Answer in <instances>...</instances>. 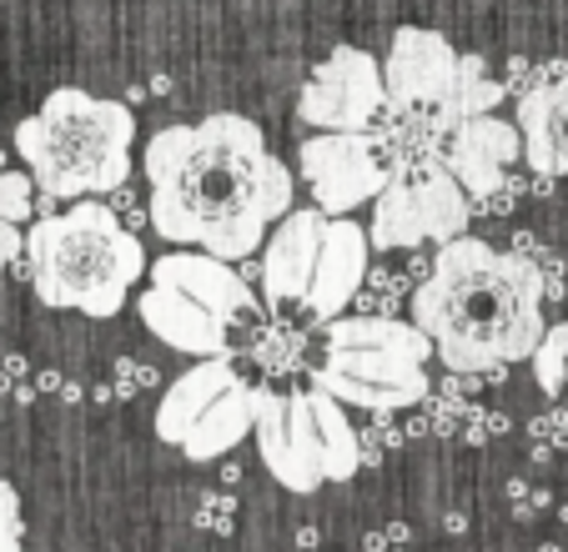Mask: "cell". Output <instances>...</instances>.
Wrapping results in <instances>:
<instances>
[{
  "label": "cell",
  "instance_id": "6da1fadb",
  "mask_svg": "<svg viewBox=\"0 0 568 552\" xmlns=\"http://www.w3.org/2000/svg\"><path fill=\"white\" fill-rule=\"evenodd\" d=\"M151 226L176 246L247 262L272 222L292 212V171L272 156L257 121L216 111L202 126H166L146 141Z\"/></svg>",
  "mask_w": 568,
  "mask_h": 552
},
{
  "label": "cell",
  "instance_id": "7a4b0ae2",
  "mask_svg": "<svg viewBox=\"0 0 568 552\" xmlns=\"http://www.w3.org/2000/svg\"><path fill=\"white\" fill-rule=\"evenodd\" d=\"M544 272L524 256L498 252L483 236L443 242L433 272L413 292V321L433 337V357L448 372H468L483 382L534 357L544 341Z\"/></svg>",
  "mask_w": 568,
  "mask_h": 552
},
{
  "label": "cell",
  "instance_id": "3957f363",
  "mask_svg": "<svg viewBox=\"0 0 568 552\" xmlns=\"http://www.w3.org/2000/svg\"><path fill=\"white\" fill-rule=\"evenodd\" d=\"M26 266L45 307L106 321L126 307L136 276L146 272V252L106 202H75L26 232Z\"/></svg>",
  "mask_w": 568,
  "mask_h": 552
},
{
  "label": "cell",
  "instance_id": "277c9868",
  "mask_svg": "<svg viewBox=\"0 0 568 552\" xmlns=\"http://www.w3.org/2000/svg\"><path fill=\"white\" fill-rule=\"evenodd\" d=\"M136 116L121 101H101L81 85H61L36 116L16 126V156L26 161L36 192L51 202L111 196L131 176Z\"/></svg>",
  "mask_w": 568,
  "mask_h": 552
},
{
  "label": "cell",
  "instance_id": "5b68a950",
  "mask_svg": "<svg viewBox=\"0 0 568 552\" xmlns=\"http://www.w3.org/2000/svg\"><path fill=\"white\" fill-rule=\"evenodd\" d=\"M468 222H473V196L453 181L448 166H438L418 181H397V176L387 181V192L373 202L367 242H373V252L458 242V236H468Z\"/></svg>",
  "mask_w": 568,
  "mask_h": 552
},
{
  "label": "cell",
  "instance_id": "8992f818",
  "mask_svg": "<svg viewBox=\"0 0 568 552\" xmlns=\"http://www.w3.org/2000/svg\"><path fill=\"white\" fill-rule=\"evenodd\" d=\"M383 111H387L383 61L367 55L363 45H337L307 75L297 96V116L317 131H357V136H367Z\"/></svg>",
  "mask_w": 568,
  "mask_h": 552
},
{
  "label": "cell",
  "instance_id": "52a82bcc",
  "mask_svg": "<svg viewBox=\"0 0 568 552\" xmlns=\"http://www.w3.org/2000/svg\"><path fill=\"white\" fill-rule=\"evenodd\" d=\"M297 161L312 196H317V212H327L333 222L357 212L363 202H377L393 181L373 136H357V131H322L297 151Z\"/></svg>",
  "mask_w": 568,
  "mask_h": 552
},
{
  "label": "cell",
  "instance_id": "ba28073f",
  "mask_svg": "<svg viewBox=\"0 0 568 552\" xmlns=\"http://www.w3.org/2000/svg\"><path fill=\"white\" fill-rule=\"evenodd\" d=\"M317 387L363 412H403V407L428 402L433 392L423 361L393 357V351H327Z\"/></svg>",
  "mask_w": 568,
  "mask_h": 552
},
{
  "label": "cell",
  "instance_id": "9c48e42d",
  "mask_svg": "<svg viewBox=\"0 0 568 552\" xmlns=\"http://www.w3.org/2000/svg\"><path fill=\"white\" fill-rule=\"evenodd\" d=\"M463 55L453 51L448 35L423 31V25H403L387 45L383 81H387V106L397 116H433L448 96L453 75H458Z\"/></svg>",
  "mask_w": 568,
  "mask_h": 552
},
{
  "label": "cell",
  "instance_id": "30bf717a",
  "mask_svg": "<svg viewBox=\"0 0 568 552\" xmlns=\"http://www.w3.org/2000/svg\"><path fill=\"white\" fill-rule=\"evenodd\" d=\"M518 156H524V131H518V121H498V116L463 121L443 141V166L453 171V181H458L473 202L494 196L508 181V166Z\"/></svg>",
  "mask_w": 568,
  "mask_h": 552
},
{
  "label": "cell",
  "instance_id": "8fae6325",
  "mask_svg": "<svg viewBox=\"0 0 568 552\" xmlns=\"http://www.w3.org/2000/svg\"><path fill=\"white\" fill-rule=\"evenodd\" d=\"M327 226H333V216H327V212L302 206V212L282 216V226L267 236V246H262V292H267L272 307L307 297Z\"/></svg>",
  "mask_w": 568,
  "mask_h": 552
},
{
  "label": "cell",
  "instance_id": "7c38bea8",
  "mask_svg": "<svg viewBox=\"0 0 568 552\" xmlns=\"http://www.w3.org/2000/svg\"><path fill=\"white\" fill-rule=\"evenodd\" d=\"M151 287H172L186 292L192 301H202L216 321H242V317H257V297L252 287L242 282V272H232V262L222 256H206V252H172L161 256L151 266Z\"/></svg>",
  "mask_w": 568,
  "mask_h": 552
},
{
  "label": "cell",
  "instance_id": "4fadbf2b",
  "mask_svg": "<svg viewBox=\"0 0 568 552\" xmlns=\"http://www.w3.org/2000/svg\"><path fill=\"white\" fill-rule=\"evenodd\" d=\"M367 262H373V242L357 222L337 216L322 236V252H317V272H312V287H307V311L317 321H337L347 311V301L363 292L367 282Z\"/></svg>",
  "mask_w": 568,
  "mask_h": 552
},
{
  "label": "cell",
  "instance_id": "5bb4252c",
  "mask_svg": "<svg viewBox=\"0 0 568 552\" xmlns=\"http://www.w3.org/2000/svg\"><path fill=\"white\" fill-rule=\"evenodd\" d=\"M518 131H524L528 171L568 181V71L518 96Z\"/></svg>",
  "mask_w": 568,
  "mask_h": 552
},
{
  "label": "cell",
  "instance_id": "9a60e30c",
  "mask_svg": "<svg viewBox=\"0 0 568 552\" xmlns=\"http://www.w3.org/2000/svg\"><path fill=\"white\" fill-rule=\"evenodd\" d=\"M136 311L151 337H161L166 347L186 351V357H226V321H216L212 311H206L202 301H192L186 292L146 287Z\"/></svg>",
  "mask_w": 568,
  "mask_h": 552
},
{
  "label": "cell",
  "instance_id": "2e32d148",
  "mask_svg": "<svg viewBox=\"0 0 568 552\" xmlns=\"http://www.w3.org/2000/svg\"><path fill=\"white\" fill-rule=\"evenodd\" d=\"M236 382H242V377H236V367H232V351H226V357H202L192 372H182L166 392H161L156 437L161 442H172V447H182L196 417H202L222 392H232Z\"/></svg>",
  "mask_w": 568,
  "mask_h": 552
},
{
  "label": "cell",
  "instance_id": "e0dca14e",
  "mask_svg": "<svg viewBox=\"0 0 568 552\" xmlns=\"http://www.w3.org/2000/svg\"><path fill=\"white\" fill-rule=\"evenodd\" d=\"M252 427H257V387L236 382L232 392H222L192 422L182 452L192 457V462H216V457H226L236 442H242V437H252Z\"/></svg>",
  "mask_w": 568,
  "mask_h": 552
},
{
  "label": "cell",
  "instance_id": "ac0fdd59",
  "mask_svg": "<svg viewBox=\"0 0 568 552\" xmlns=\"http://www.w3.org/2000/svg\"><path fill=\"white\" fill-rule=\"evenodd\" d=\"M327 351H393L408 361L433 357V337L418 321H397V317H337L327 321Z\"/></svg>",
  "mask_w": 568,
  "mask_h": 552
},
{
  "label": "cell",
  "instance_id": "d6986e66",
  "mask_svg": "<svg viewBox=\"0 0 568 552\" xmlns=\"http://www.w3.org/2000/svg\"><path fill=\"white\" fill-rule=\"evenodd\" d=\"M252 437H257V447H262V462H267V472L287 492H317L322 488V482L312 478L307 468H302L297 447H292L287 397L272 392V387H257V427H252Z\"/></svg>",
  "mask_w": 568,
  "mask_h": 552
},
{
  "label": "cell",
  "instance_id": "ffe728a7",
  "mask_svg": "<svg viewBox=\"0 0 568 552\" xmlns=\"http://www.w3.org/2000/svg\"><path fill=\"white\" fill-rule=\"evenodd\" d=\"M504 96H508V85L488 75L483 55H463V61H458V75H453V85H448V96H443V106L433 111V126L448 136V131H458L463 121L494 116V106H498Z\"/></svg>",
  "mask_w": 568,
  "mask_h": 552
},
{
  "label": "cell",
  "instance_id": "44dd1931",
  "mask_svg": "<svg viewBox=\"0 0 568 552\" xmlns=\"http://www.w3.org/2000/svg\"><path fill=\"white\" fill-rule=\"evenodd\" d=\"M312 417H317V442H322V482H347L363 468V437L347 422L343 402L312 387Z\"/></svg>",
  "mask_w": 568,
  "mask_h": 552
},
{
  "label": "cell",
  "instance_id": "7402d4cb",
  "mask_svg": "<svg viewBox=\"0 0 568 552\" xmlns=\"http://www.w3.org/2000/svg\"><path fill=\"white\" fill-rule=\"evenodd\" d=\"M534 382L544 397H564L568 387V321H558V327L544 331V341H538L534 357Z\"/></svg>",
  "mask_w": 568,
  "mask_h": 552
},
{
  "label": "cell",
  "instance_id": "603a6c76",
  "mask_svg": "<svg viewBox=\"0 0 568 552\" xmlns=\"http://www.w3.org/2000/svg\"><path fill=\"white\" fill-rule=\"evenodd\" d=\"M287 422H292V447H297L302 468L322 482V442H317V417H312V392L287 397Z\"/></svg>",
  "mask_w": 568,
  "mask_h": 552
},
{
  "label": "cell",
  "instance_id": "cb8c5ba5",
  "mask_svg": "<svg viewBox=\"0 0 568 552\" xmlns=\"http://www.w3.org/2000/svg\"><path fill=\"white\" fill-rule=\"evenodd\" d=\"M36 202L41 192H36L31 171H0V222L21 226L26 216H36Z\"/></svg>",
  "mask_w": 568,
  "mask_h": 552
},
{
  "label": "cell",
  "instance_id": "d4e9b609",
  "mask_svg": "<svg viewBox=\"0 0 568 552\" xmlns=\"http://www.w3.org/2000/svg\"><path fill=\"white\" fill-rule=\"evenodd\" d=\"M528 452H534V462H548L554 452H568V412L564 407H548L544 417L528 422Z\"/></svg>",
  "mask_w": 568,
  "mask_h": 552
},
{
  "label": "cell",
  "instance_id": "484cf974",
  "mask_svg": "<svg viewBox=\"0 0 568 552\" xmlns=\"http://www.w3.org/2000/svg\"><path fill=\"white\" fill-rule=\"evenodd\" d=\"M196 528L212 532V538H226L236 528V492L232 488H212L196 502Z\"/></svg>",
  "mask_w": 568,
  "mask_h": 552
},
{
  "label": "cell",
  "instance_id": "4316f807",
  "mask_svg": "<svg viewBox=\"0 0 568 552\" xmlns=\"http://www.w3.org/2000/svg\"><path fill=\"white\" fill-rule=\"evenodd\" d=\"M257 357H262V367L267 372H292V367H302V337L297 331H282V327H272L267 337L257 341Z\"/></svg>",
  "mask_w": 568,
  "mask_h": 552
},
{
  "label": "cell",
  "instance_id": "83f0119b",
  "mask_svg": "<svg viewBox=\"0 0 568 552\" xmlns=\"http://www.w3.org/2000/svg\"><path fill=\"white\" fill-rule=\"evenodd\" d=\"M504 498H508V512H514L518 522H534L548 512V488H538L534 478H508Z\"/></svg>",
  "mask_w": 568,
  "mask_h": 552
},
{
  "label": "cell",
  "instance_id": "f1b7e54d",
  "mask_svg": "<svg viewBox=\"0 0 568 552\" xmlns=\"http://www.w3.org/2000/svg\"><path fill=\"white\" fill-rule=\"evenodd\" d=\"M357 437H363V468H373V462H383V452L403 442V427H393V412H373V427Z\"/></svg>",
  "mask_w": 568,
  "mask_h": 552
},
{
  "label": "cell",
  "instance_id": "f546056e",
  "mask_svg": "<svg viewBox=\"0 0 568 552\" xmlns=\"http://www.w3.org/2000/svg\"><path fill=\"white\" fill-rule=\"evenodd\" d=\"M504 432H508V417L504 412H488V407H468V412H463V422H458V437H463V442H473V447L494 442V437H504Z\"/></svg>",
  "mask_w": 568,
  "mask_h": 552
},
{
  "label": "cell",
  "instance_id": "4dcf8cb0",
  "mask_svg": "<svg viewBox=\"0 0 568 552\" xmlns=\"http://www.w3.org/2000/svg\"><path fill=\"white\" fill-rule=\"evenodd\" d=\"M0 552H21V498L11 482H0Z\"/></svg>",
  "mask_w": 568,
  "mask_h": 552
},
{
  "label": "cell",
  "instance_id": "1f68e13d",
  "mask_svg": "<svg viewBox=\"0 0 568 552\" xmlns=\"http://www.w3.org/2000/svg\"><path fill=\"white\" fill-rule=\"evenodd\" d=\"M408 548H413V528L403 518L383 522V528H373L363 538V552H408Z\"/></svg>",
  "mask_w": 568,
  "mask_h": 552
},
{
  "label": "cell",
  "instance_id": "d6a6232c",
  "mask_svg": "<svg viewBox=\"0 0 568 552\" xmlns=\"http://www.w3.org/2000/svg\"><path fill=\"white\" fill-rule=\"evenodd\" d=\"M151 382H156V377H151L146 367H136V361L121 357V367H116V392H121V397H136L141 387H151Z\"/></svg>",
  "mask_w": 568,
  "mask_h": 552
},
{
  "label": "cell",
  "instance_id": "836d02e7",
  "mask_svg": "<svg viewBox=\"0 0 568 552\" xmlns=\"http://www.w3.org/2000/svg\"><path fill=\"white\" fill-rule=\"evenodd\" d=\"M26 256V232L21 226H11V222H0V272L11 262H21Z\"/></svg>",
  "mask_w": 568,
  "mask_h": 552
},
{
  "label": "cell",
  "instance_id": "e575fe53",
  "mask_svg": "<svg viewBox=\"0 0 568 552\" xmlns=\"http://www.w3.org/2000/svg\"><path fill=\"white\" fill-rule=\"evenodd\" d=\"M111 212H116L121 216V226H141V222H151V206H136V202H131V192H126V186H121V192H116V202H111Z\"/></svg>",
  "mask_w": 568,
  "mask_h": 552
},
{
  "label": "cell",
  "instance_id": "d590c367",
  "mask_svg": "<svg viewBox=\"0 0 568 552\" xmlns=\"http://www.w3.org/2000/svg\"><path fill=\"white\" fill-rule=\"evenodd\" d=\"M297 542L312 552V548H317V542H322V532H317V528H302V538H297Z\"/></svg>",
  "mask_w": 568,
  "mask_h": 552
},
{
  "label": "cell",
  "instance_id": "8d00e7d4",
  "mask_svg": "<svg viewBox=\"0 0 568 552\" xmlns=\"http://www.w3.org/2000/svg\"><path fill=\"white\" fill-rule=\"evenodd\" d=\"M558 522H564V528H568V502H564V508H558Z\"/></svg>",
  "mask_w": 568,
  "mask_h": 552
},
{
  "label": "cell",
  "instance_id": "74e56055",
  "mask_svg": "<svg viewBox=\"0 0 568 552\" xmlns=\"http://www.w3.org/2000/svg\"><path fill=\"white\" fill-rule=\"evenodd\" d=\"M0 171H6V156H0Z\"/></svg>",
  "mask_w": 568,
  "mask_h": 552
}]
</instances>
